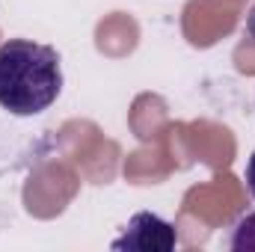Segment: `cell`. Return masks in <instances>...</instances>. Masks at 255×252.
<instances>
[{"instance_id": "obj_5", "label": "cell", "mask_w": 255, "mask_h": 252, "mask_svg": "<svg viewBox=\"0 0 255 252\" xmlns=\"http://www.w3.org/2000/svg\"><path fill=\"white\" fill-rule=\"evenodd\" d=\"M244 33H247V39L255 45V6L250 9V15H247V27H244Z\"/></svg>"}, {"instance_id": "obj_3", "label": "cell", "mask_w": 255, "mask_h": 252, "mask_svg": "<svg viewBox=\"0 0 255 252\" xmlns=\"http://www.w3.org/2000/svg\"><path fill=\"white\" fill-rule=\"evenodd\" d=\"M229 247L235 252H255V214H247L235 223Z\"/></svg>"}, {"instance_id": "obj_1", "label": "cell", "mask_w": 255, "mask_h": 252, "mask_svg": "<svg viewBox=\"0 0 255 252\" xmlns=\"http://www.w3.org/2000/svg\"><path fill=\"white\" fill-rule=\"evenodd\" d=\"M63 92V65L51 45L9 39L0 45V107L12 116H39Z\"/></svg>"}, {"instance_id": "obj_2", "label": "cell", "mask_w": 255, "mask_h": 252, "mask_svg": "<svg viewBox=\"0 0 255 252\" xmlns=\"http://www.w3.org/2000/svg\"><path fill=\"white\" fill-rule=\"evenodd\" d=\"M178 235L175 226L166 223L163 217L151 214V211H139L128 220L125 232L113 241L116 252H169L175 250Z\"/></svg>"}, {"instance_id": "obj_4", "label": "cell", "mask_w": 255, "mask_h": 252, "mask_svg": "<svg viewBox=\"0 0 255 252\" xmlns=\"http://www.w3.org/2000/svg\"><path fill=\"white\" fill-rule=\"evenodd\" d=\"M247 187H250V193H253V199H255V151H253V157H250V163H247Z\"/></svg>"}]
</instances>
